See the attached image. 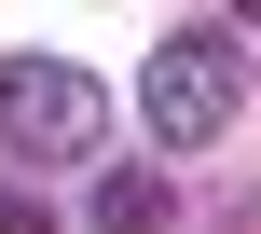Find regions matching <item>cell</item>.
<instances>
[{"label":"cell","instance_id":"obj_1","mask_svg":"<svg viewBox=\"0 0 261 234\" xmlns=\"http://www.w3.org/2000/svg\"><path fill=\"white\" fill-rule=\"evenodd\" d=\"M234 110H248V55H234V28H165V41L138 55V124H151L165 152H220Z\"/></svg>","mask_w":261,"mask_h":234},{"label":"cell","instance_id":"obj_3","mask_svg":"<svg viewBox=\"0 0 261 234\" xmlns=\"http://www.w3.org/2000/svg\"><path fill=\"white\" fill-rule=\"evenodd\" d=\"M96 234H165V179H96Z\"/></svg>","mask_w":261,"mask_h":234},{"label":"cell","instance_id":"obj_2","mask_svg":"<svg viewBox=\"0 0 261 234\" xmlns=\"http://www.w3.org/2000/svg\"><path fill=\"white\" fill-rule=\"evenodd\" d=\"M110 152V83L83 55H0V166H96Z\"/></svg>","mask_w":261,"mask_h":234}]
</instances>
